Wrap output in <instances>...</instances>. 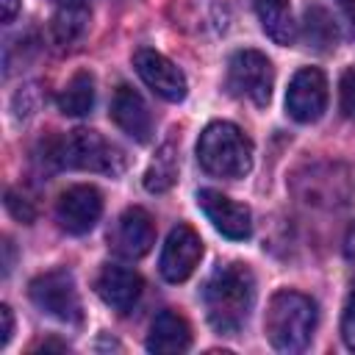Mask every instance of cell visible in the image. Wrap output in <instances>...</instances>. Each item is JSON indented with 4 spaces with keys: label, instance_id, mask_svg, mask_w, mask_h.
Masks as SVG:
<instances>
[{
    "label": "cell",
    "instance_id": "5b68a950",
    "mask_svg": "<svg viewBox=\"0 0 355 355\" xmlns=\"http://www.w3.org/2000/svg\"><path fill=\"white\" fill-rule=\"evenodd\" d=\"M275 86V67L261 50H236L227 61V92L233 97L250 100L252 105H266Z\"/></svg>",
    "mask_w": 355,
    "mask_h": 355
},
{
    "label": "cell",
    "instance_id": "9a60e30c",
    "mask_svg": "<svg viewBox=\"0 0 355 355\" xmlns=\"http://www.w3.org/2000/svg\"><path fill=\"white\" fill-rule=\"evenodd\" d=\"M191 347V327L175 311H161L147 333L150 352H186Z\"/></svg>",
    "mask_w": 355,
    "mask_h": 355
},
{
    "label": "cell",
    "instance_id": "83f0119b",
    "mask_svg": "<svg viewBox=\"0 0 355 355\" xmlns=\"http://www.w3.org/2000/svg\"><path fill=\"white\" fill-rule=\"evenodd\" d=\"M3 250H6V263H3V272L8 275V269H11V241L6 239V244H3Z\"/></svg>",
    "mask_w": 355,
    "mask_h": 355
},
{
    "label": "cell",
    "instance_id": "3957f363",
    "mask_svg": "<svg viewBox=\"0 0 355 355\" xmlns=\"http://www.w3.org/2000/svg\"><path fill=\"white\" fill-rule=\"evenodd\" d=\"M197 161L214 178H244L252 166V141L233 122H211L197 139Z\"/></svg>",
    "mask_w": 355,
    "mask_h": 355
},
{
    "label": "cell",
    "instance_id": "cb8c5ba5",
    "mask_svg": "<svg viewBox=\"0 0 355 355\" xmlns=\"http://www.w3.org/2000/svg\"><path fill=\"white\" fill-rule=\"evenodd\" d=\"M0 322H3V327H0V347H6L11 341V333H14V313H11L8 305H0Z\"/></svg>",
    "mask_w": 355,
    "mask_h": 355
},
{
    "label": "cell",
    "instance_id": "2e32d148",
    "mask_svg": "<svg viewBox=\"0 0 355 355\" xmlns=\"http://www.w3.org/2000/svg\"><path fill=\"white\" fill-rule=\"evenodd\" d=\"M255 14L261 19V28L263 33L288 47L297 42V22L291 17V3L288 0H255Z\"/></svg>",
    "mask_w": 355,
    "mask_h": 355
},
{
    "label": "cell",
    "instance_id": "7c38bea8",
    "mask_svg": "<svg viewBox=\"0 0 355 355\" xmlns=\"http://www.w3.org/2000/svg\"><path fill=\"white\" fill-rule=\"evenodd\" d=\"M111 247L122 255V258H141L153 250L155 244V225H153V216L139 208V205H130L119 214L114 230H111Z\"/></svg>",
    "mask_w": 355,
    "mask_h": 355
},
{
    "label": "cell",
    "instance_id": "ac0fdd59",
    "mask_svg": "<svg viewBox=\"0 0 355 355\" xmlns=\"http://www.w3.org/2000/svg\"><path fill=\"white\" fill-rule=\"evenodd\" d=\"M302 39L316 53H327V50L336 47L338 28H336L333 17L322 6H308L305 8V17H302Z\"/></svg>",
    "mask_w": 355,
    "mask_h": 355
},
{
    "label": "cell",
    "instance_id": "8992f818",
    "mask_svg": "<svg viewBox=\"0 0 355 355\" xmlns=\"http://www.w3.org/2000/svg\"><path fill=\"white\" fill-rule=\"evenodd\" d=\"M28 294L42 313L58 322H80V297L75 288V277L67 269H50L33 277Z\"/></svg>",
    "mask_w": 355,
    "mask_h": 355
},
{
    "label": "cell",
    "instance_id": "ba28073f",
    "mask_svg": "<svg viewBox=\"0 0 355 355\" xmlns=\"http://www.w3.org/2000/svg\"><path fill=\"white\" fill-rule=\"evenodd\" d=\"M200 258H202V239L197 236V230L189 225H175L161 250V261H158L161 277L169 283H183L197 269Z\"/></svg>",
    "mask_w": 355,
    "mask_h": 355
},
{
    "label": "cell",
    "instance_id": "277c9868",
    "mask_svg": "<svg viewBox=\"0 0 355 355\" xmlns=\"http://www.w3.org/2000/svg\"><path fill=\"white\" fill-rule=\"evenodd\" d=\"M50 158L61 166L89 169V172H103V175H119L122 166H125L122 153L92 128L69 130L64 139H58L53 144Z\"/></svg>",
    "mask_w": 355,
    "mask_h": 355
},
{
    "label": "cell",
    "instance_id": "7402d4cb",
    "mask_svg": "<svg viewBox=\"0 0 355 355\" xmlns=\"http://www.w3.org/2000/svg\"><path fill=\"white\" fill-rule=\"evenodd\" d=\"M341 338L344 344L355 352V283L347 294V302H344V313H341Z\"/></svg>",
    "mask_w": 355,
    "mask_h": 355
},
{
    "label": "cell",
    "instance_id": "d6986e66",
    "mask_svg": "<svg viewBox=\"0 0 355 355\" xmlns=\"http://www.w3.org/2000/svg\"><path fill=\"white\" fill-rule=\"evenodd\" d=\"M92 105H94V78H92V72L80 69V72H75V75L67 80V86L61 89V94H58V108H61V114H67V116H83V114L92 111Z\"/></svg>",
    "mask_w": 355,
    "mask_h": 355
},
{
    "label": "cell",
    "instance_id": "d4e9b609",
    "mask_svg": "<svg viewBox=\"0 0 355 355\" xmlns=\"http://www.w3.org/2000/svg\"><path fill=\"white\" fill-rule=\"evenodd\" d=\"M336 3L341 8L344 19L349 22V31H352V39H355V0H336Z\"/></svg>",
    "mask_w": 355,
    "mask_h": 355
},
{
    "label": "cell",
    "instance_id": "52a82bcc",
    "mask_svg": "<svg viewBox=\"0 0 355 355\" xmlns=\"http://www.w3.org/2000/svg\"><path fill=\"white\" fill-rule=\"evenodd\" d=\"M327 108V80L322 69L316 67H302L294 72L288 92H286V111L291 119L308 125L316 122Z\"/></svg>",
    "mask_w": 355,
    "mask_h": 355
},
{
    "label": "cell",
    "instance_id": "4316f807",
    "mask_svg": "<svg viewBox=\"0 0 355 355\" xmlns=\"http://www.w3.org/2000/svg\"><path fill=\"white\" fill-rule=\"evenodd\" d=\"M0 6H3V22H11L19 11V0H0Z\"/></svg>",
    "mask_w": 355,
    "mask_h": 355
},
{
    "label": "cell",
    "instance_id": "603a6c76",
    "mask_svg": "<svg viewBox=\"0 0 355 355\" xmlns=\"http://www.w3.org/2000/svg\"><path fill=\"white\" fill-rule=\"evenodd\" d=\"M6 208H8V214H11L17 222H25V225H31V222H33V216H36L33 205H31L25 197H19L14 189L6 194Z\"/></svg>",
    "mask_w": 355,
    "mask_h": 355
},
{
    "label": "cell",
    "instance_id": "8fae6325",
    "mask_svg": "<svg viewBox=\"0 0 355 355\" xmlns=\"http://www.w3.org/2000/svg\"><path fill=\"white\" fill-rule=\"evenodd\" d=\"M103 214V194L94 186H69L55 202V219L67 233H89Z\"/></svg>",
    "mask_w": 355,
    "mask_h": 355
},
{
    "label": "cell",
    "instance_id": "5bb4252c",
    "mask_svg": "<svg viewBox=\"0 0 355 355\" xmlns=\"http://www.w3.org/2000/svg\"><path fill=\"white\" fill-rule=\"evenodd\" d=\"M111 119L136 141H150L153 133V116L144 103V97L130 86H116L111 97Z\"/></svg>",
    "mask_w": 355,
    "mask_h": 355
},
{
    "label": "cell",
    "instance_id": "484cf974",
    "mask_svg": "<svg viewBox=\"0 0 355 355\" xmlns=\"http://www.w3.org/2000/svg\"><path fill=\"white\" fill-rule=\"evenodd\" d=\"M344 255H347L349 261H355V222L349 225V230H347V236H344Z\"/></svg>",
    "mask_w": 355,
    "mask_h": 355
},
{
    "label": "cell",
    "instance_id": "f1b7e54d",
    "mask_svg": "<svg viewBox=\"0 0 355 355\" xmlns=\"http://www.w3.org/2000/svg\"><path fill=\"white\" fill-rule=\"evenodd\" d=\"M55 3H61V6H72V3H80V0H55Z\"/></svg>",
    "mask_w": 355,
    "mask_h": 355
},
{
    "label": "cell",
    "instance_id": "4fadbf2b",
    "mask_svg": "<svg viewBox=\"0 0 355 355\" xmlns=\"http://www.w3.org/2000/svg\"><path fill=\"white\" fill-rule=\"evenodd\" d=\"M141 288H144V280L139 277V272H133L122 263H105L94 280L97 297L116 313H128L139 302Z\"/></svg>",
    "mask_w": 355,
    "mask_h": 355
},
{
    "label": "cell",
    "instance_id": "6da1fadb",
    "mask_svg": "<svg viewBox=\"0 0 355 355\" xmlns=\"http://www.w3.org/2000/svg\"><path fill=\"white\" fill-rule=\"evenodd\" d=\"M202 302H205V316L216 333L222 336L239 333L247 324L255 302V277L250 266L244 263L219 266L202 288Z\"/></svg>",
    "mask_w": 355,
    "mask_h": 355
},
{
    "label": "cell",
    "instance_id": "44dd1931",
    "mask_svg": "<svg viewBox=\"0 0 355 355\" xmlns=\"http://www.w3.org/2000/svg\"><path fill=\"white\" fill-rule=\"evenodd\" d=\"M338 105L347 116H355V67H347L338 80Z\"/></svg>",
    "mask_w": 355,
    "mask_h": 355
},
{
    "label": "cell",
    "instance_id": "e0dca14e",
    "mask_svg": "<svg viewBox=\"0 0 355 355\" xmlns=\"http://www.w3.org/2000/svg\"><path fill=\"white\" fill-rule=\"evenodd\" d=\"M89 19H92V14H89V8L83 3L61 6L53 14V19H50V39H53V44L61 47V50L78 44L86 36V31H89Z\"/></svg>",
    "mask_w": 355,
    "mask_h": 355
},
{
    "label": "cell",
    "instance_id": "7a4b0ae2",
    "mask_svg": "<svg viewBox=\"0 0 355 355\" xmlns=\"http://www.w3.org/2000/svg\"><path fill=\"white\" fill-rule=\"evenodd\" d=\"M263 330L277 352H300L308 347L316 330V302L300 291L272 294L263 316Z\"/></svg>",
    "mask_w": 355,
    "mask_h": 355
},
{
    "label": "cell",
    "instance_id": "ffe728a7",
    "mask_svg": "<svg viewBox=\"0 0 355 355\" xmlns=\"http://www.w3.org/2000/svg\"><path fill=\"white\" fill-rule=\"evenodd\" d=\"M175 180H178L175 147H172V144H164V147L155 153V158L150 161L147 172H144V189L153 191V194H161V191H166Z\"/></svg>",
    "mask_w": 355,
    "mask_h": 355
},
{
    "label": "cell",
    "instance_id": "30bf717a",
    "mask_svg": "<svg viewBox=\"0 0 355 355\" xmlns=\"http://www.w3.org/2000/svg\"><path fill=\"white\" fill-rule=\"evenodd\" d=\"M197 205L202 208V214L208 216V222L227 239L233 241H244L252 233V216L250 208L230 200L227 194L216 191V189H200L197 191Z\"/></svg>",
    "mask_w": 355,
    "mask_h": 355
},
{
    "label": "cell",
    "instance_id": "9c48e42d",
    "mask_svg": "<svg viewBox=\"0 0 355 355\" xmlns=\"http://www.w3.org/2000/svg\"><path fill=\"white\" fill-rule=\"evenodd\" d=\"M133 67L139 72V78L164 100L169 103H180L186 97V75L158 50L153 47H139L133 53Z\"/></svg>",
    "mask_w": 355,
    "mask_h": 355
}]
</instances>
